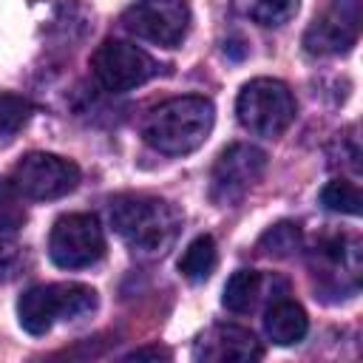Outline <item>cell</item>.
Wrapping results in <instances>:
<instances>
[{
    "mask_svg": "<svg viewBox=\"0 0 363 363\" xmlns=\"http://www.w3.org/2000/svg\"><path fill=\"white\" fill-rule=\"evenodd\" d=\"M301 0H233V11L258 26H284L295 17Z\"/></svg>",
    "mask_w": 363,
    "mask_h": 363,
    "instance_id": "15",
    "label": "cell"
},
{
    "mask_svg": "<svg viewBox=\"0 0 363 363\" xmlns=\"http://www.w3.org/2000/svg\"><path fill=\"white\" fill-rule=\"evenodd\" d=\"M96 309V292L85 284H40L20 295L17 320L28 335H45L57 320H74Z\"/></svg>",
    "mask_w": 363,
    "mask_h": 363,
    "instance_id": "3",
    "label": "cell"
},
{
    "mask_svg": "<svg viewBox=\"0 0 363 363\" xmlns=\"http://www.w3.org/2000/svg\"><path fill=\"white\" fill-rule=\"evenodd\" d=\"M94 79L113 94L133 91L159 74V62L128 40H105L91 57Z\"/></svg>",
    "mask_w": 363,
    "mask_h": 363,
    "instance_id": "5",
    "label": "cell"
},
{
    "mask_svg": "<svg viewBox=\"0 0 363 363\" xmlns=\"http://www.w3.org/2000/svg\"><path fill=\"white\" fill-rule=\"evenodd\" d=\"M360 37V0H329L303 34V48L312 57L346 54Z\"/></svg>",
    "mask_w": 363,
    "mask_h": 363,
    "instance_id": "10",
    "label": "cell"
},
{
    "mask_svg": "<svg viewBox=\"0 0 363 363\" xmlns=\"http://www.w3.org/2000/svg\"><path fill=\"white\" fill-rule=\"evenodd\" d=\"M238 122L255 136H281L295 119V96L281 79H250L235 99Z\"/></svg>",
    "mask_w": 363,
    "mask_h": 363,
    "instance_id": "4",
    "label": "cell"
},
{
    "mask_svg": "<svg viewBox=\"0 0 363 363\" xmlns=\"http://www.w3.org/2000/svg\"><path fill=\"white\" fill-rule=\"evenodd\" d=\"M34 113V105L20 96V94H11V91H0V133L3 136H11L17 133Z\"/></svg>",
    "mask_w": 363,
    "mask_h": 363,
    "instance_id": "18",
    "label": "cell"
},
{
    "mask_svg": "<svg viewBox=\"0 0 363 363\" xmlns=\"http://www.w3.org/2000/svg\"><path fill=\"white\" fill-rule=\"evenodd\" d=\"M213 119L216 108L207 96H173L145 116L142 136L159 153L184 156L204 145L213 130Z\"/></svg>",
    "mask_w": 363,
    "mask_h": 363,
    "instance_id": "2",
    "label": "cell"
},
{
    "mask_svg": "<svg viewBox=\"0 0 363 363\" xmlns=\"http://www.w3.org/2000/svg\"><path fill=\"white\" fill-rule=\"evenodd\" d=\"M145 357H150V360H159V357H170V352L167 349H159V346H145V349H133L130 354H128V360H145Z\"/></svg>",
    "mask_w": 363,
    "mask_h": 363,
    "instance_id": "21",
    "label": "cell"
},
{
    "mask_svg": "<svg viewBox=\"0 0 363 363\" xmlns=\"http://www.w3.org/2000/svg\"><path fill=\"white\" fill-rule=\"evenodd\" d=\"M125 31L139 40L176 48L190 28V9L184 0H136L122 14Z\"/></svg>",
    "mask_w": 363,
    "mask_h": 363,
    "instance_id": "9",
    "label": "cell"
},
{
    "mask_svg": "<svg viewBox=\"0 0 363 363\" xmlns=\"http://www.w3.org/2000/svg\"><path fill=\"white\" fill-rule=\"evenodd\" d=\"M267 153L255 145L235 142L224 147L210 170V199L218 207L235 204L247 196V190L264 176Z\"/></svg>",
    "mask_w": 363,
    "mask_h": 363,
    "instance_id": "8",
    "label": "cell"
},
{
    "mask_svg": "<svg viewBox=\"0 0 363 363\" xmlns=\"http://www.w3.org/2000/svg\"><path fill=\"white\" fill-rule=\"evenodd\" d=\"M301 247V227L295 221H278L258 238V252L269 258H286Z\"/></svg>",
    "mask_w": 363,
    "mask_h": 363,
    "instance_id": "16",
    "label": "cell"
},
{
    "mask_svg": "<svg viewBox=\"0 0 363 363\" xmlns=\"http://www.w3.org/2000/svg\"><path fill=\"white\" fill-rule=\"evenodd\" d=\"M111 224L136 255L159 258L173 247L182 230V213L159 196L125 193L111 201Z\"/></svg>",
    "mask_w": 363,
    "mask_h": 363,
    "instance_id": "1",
    "label": "cell"
},
{
    "mask_svg": "<svg viewBox=\"0 0 363 363\" xmlns=\"http://www.w3.org/2000/svg\"><path fill=\"white\" fill-rule=\"evenodd\" d=\"M28 258L17 244H0V281H11L26 269Z\"/></svg>",
    "mask_w": 363,
    "mask_h": 363,
    "instance_id": "20",
    "label": "cell"
},
{
    "mask_svg": "<svg viewBox=\"0 0 363 363\" xmlns=\"http://www.w3.org/2000/svg\"><path fill=\"white\" fill-rule=\"evenodd\" d=\"M261 354L264 349L255 340V335L235 323H218L207 329L204 335H199L193 346V357L204 363H247L258 360Z\"/></svg>",
    "mask_w": 363,
    "mask_h": 363,
    "instance_id": "11",
    "label": "cell"
},
{
    "mask_svg": "<svg viewBox=\"0 0 363 363\" xmlns=\"http://www.w3.org/2000/svg\"><path fill=\"white\" fill-rule=\"evenodd\" d=\"M11 184L20 190V196L34 199V201H51L68 196L79 184V167L71 159L54 156V153H26L14 170H11Z\"/></svg>",
    "mask_w": 363,
    "mask_h": 363,
    "instance_id": "7",
    "label": "cell"
},
{
    "mask_svg": "<svg viewBox=\"0 0 363 363\" xmlns=\"http://www.w3.org/2000/svg\"><path fill=\"white\" fill-rule=\"evenodd\" d=\"M216 264H218V252H216L213 235H196L187 244V250L182 252V258H179V272L187 281L201 284V281H207L213 275Z\"/></svg>",
    "mask_w": 363,
    "mask_h": 363,
    "instance_id": "14",
    "label": "cell"
},
{
    "mask_svg": "<svg viewBox=\"0 0 363 363\" xmlns=\"http://www.w3.org/2000/svg\"><path fill=\"white\" fill-rule=\"evenodd\" d=\"M48 255L62 269H82L105 255V235L91 213L60 216L48 235Z\"/></svg>",
    "mask_w": 363,
    "mask_h": 363,
    "instance_id": "6",
    "label": "cell"
},
{
    "mask_svg": "<svg viewBox=\"0 0 363 363\" xmlns=\"http://www.w3.org/2000/svg\"><path fill=\"white\" fill-rule=\"evenodd\" d=\"M264 329H267V337L278 346H292V343H301L306 329H309V320H306V312L289 301V298H275L272 306L267 309L264 315Z\"/></svg>",
    "mask_w": 363,
    "mask_h": 363,
    "instance_id": "12",
    "label": "cell"
},
{
    "mask_svg": "<svg viewBox=\"0 0 363 363\" xmlns=\"http://www.w3.org/2000/svg\"><path fill=\"white\" fill-rule=\"evenodd\" d=\"M261 289H264V275L261 272H255V269H238L224 284L221 303L230 312H235V315L252 312L255 303H258V298H261Z\"/></svg>",
    "mask_w": 363,
    "mask_h": 363,
    "instance_id": "13",
    "label": "cell"
},
{
    "mask_svg": "<svg viewBox=\"0 0 363 363\" xmlns=\"http://www.w3.org/2000/svg\"><path fill=\"white\" fill-rule=\"evenodd\" d=\"M26 224V207L20 199V190L0 179V235H11Z\"/></svg>",
    "mask_w": 363,
    "mask_h": 363,
    "instance_id": "19",
    "label": "cell"
},
{
    "mask_svg": "<svg viewBox=\"0 0 363 363\" xmlns=\"http://www.w3.org/2000/svg\"><path fill=\"white\" fill-rule=\"evenodd\" d=\"M320 204L332 213H346V216H360L363 210V196L354 182L335 179L320 190Z\"/></svg>",
    "mask_w": 363,
    "mask_h": 363,
    "instance_id": "17",
    "label": "cell"
}]
</instances>
